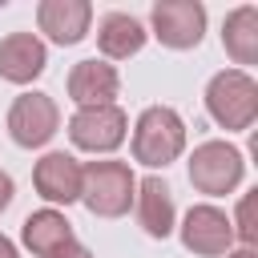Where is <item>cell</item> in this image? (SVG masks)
I'll return each mask as SVG.
<instances>
[{
  "instance_id": "1",
  "label": "cell",
  "mask_w": 258,
  "mask_h": 258,
  "mask_svg": "<svg viewBox=\"0 0 258 258\" xmlns=\"http://www.w3.org/2000/svg\"><path fill=\"white\" fill-rule=\"evenodd\" d=\"M133 161L145 169H165L185 153V121L169 105H149L133 121Z\"/></svg>"
},
{
  "instance_id": "2",
  "label": "cell",
  "mask_w": 258,
  "mask_h": 258,
  "mask_svg": "<svg viewBox=\"0 0 258 258\" xmlns=\"http://www.w3.org/2000/svg\"><path fill=\"white\" fill-rule=\"evenodd\" d=\"M133 194H137V177L129 161L105 157L81 165V206L93 218H125L133 210Z\"/></svg>"
},
{
  "instance_id": "3",
  "label": "cell",
  "mask_w": 258,
  "mask_h": 258,
  "mask_svg": "<svg viewBox=\"0 0 258 258\" xmlns=\"http://www.w3.org/2000/svg\"><path fill=\"white\" fill-rule=\"evenodd\" d=\"M206 113L226 133H242L258 121V81L246 69H222L206 85Z\"/></svg>"
},
{
  "instance_id": "4",
  "label": "cell",
  "mask_w": 258,
  "mask_h": 258,
  "mask_svg": "<svg viewBox=\"0 0 258 258\" xmlns=\"http://www.w3.org/2000/svg\"><path fill=\"white\" fill-rule=\"evenodd\" d=\"M246 177V157L238 145L230 141H202L194 153H189V185L206 198H226L242 185Z\"/></svg>"
},
{
  "instance_id": "5",
  "label": "cell",
  "mask_w": 258,
  "mask_h": 258,
  "mask_svg": "<svg viewBox=\"0 0 258 258\" xmlns=\"http://www.w3.org/2000/svg\"><path fill=\"white\" fill-rule=\"evenodd\" d=\"M4 125H8L12 145H20V149H44L56 137V129H60V105L48 93L28 89V93H20L8 105V121Z\"/></svg>"
},
{
  "instance_id": "6",
  "label": "cell",
  "mask_w": 258,
  "mask_h": 258,
  "mask_svg": "<svg viewBox=\"0 0 258 258\" xmlns=\"http://www.w3.org/2000/svg\"><path fill=\"white\" fill-rule=\"evenodd\" d=\"M125 137H129V117L121 105H85L69 117V141L93 157L121 149Z\"/></svg>"
},
{
  "instance_id": "7",
  "label": "cell",
  "mask_w": 258,
  "mask_h": 258,
  "mask_svg": "<svg viewBox=\"0 0 258 258\" xmlns=\"http://www.w3.org/2000/svg\"><path fill=\"white\" fill-rule=\"evenodd\" d=\"M149 36H157L165 48L185 52L198 48L206 36V4L202 0H157L149 8Z\"/></svg>"
},
{
  "instance_id": "8",
  "label": "cell",
  "mask_w": 258,
  "mask_h": 258,
  "mask_svg": "<svg viewBox=\"0 0 258 258\" xmlns=\"http://www.w3.org/2000/svg\"><path fill=\"white\" fill-rule=\"evenodd\" d=\"M177 238L189 254L198 258H222L234 250V226H230V214L214 202H198L185 210V218L177 222Z\"/></svg>"
},
{
  "instance_id": "9",
  "label": "cell",
  "mask_w": 258,
  "mask_h": 258,
  "mask_svg": "<svg viewBox=\"0 0 258 258\" xmlns=\"http://www.w3.org/2000/svg\"><path fill=\"white\" fill-rule=\"evenodd\" d=\"M32 185L52 210L73 206V202H81V161L73 153H64V149H48L32 165Z\"/></svg>"
},
{
  "instance_id": "10",
  "label": "cell",
  "mask_w": 258,
  "mask_h": 258,
  "mask_svg": "<svg viewBox=\"0 0 258 258\" xmlns=\"http://www.w3.org/2000/svg\"><path fill=\"white\" fill-rule=\"evenodd\" d=\"M64 89H69V101L77 109H85V105H117L121 73H117V64H109L101 56H89V60H77L69 69Z\"/></svg>"
},
{
  "instance_id": "11",
  "label": "cell",
  "mask_w": 258,
  "mask_h": 258,
  "mask_svg": "<svg viewBox=\"0 0 258 258\" xmlns=\"http://www.w3.org/2000/svg\"><path fill=\"white\" fill-rule=\"evenodd\" d=\"M36 28L60 48L81 44L93 28V4L89 0H40L36 4Z\"/></svg>"
},
{
  "instance_id": "12",
  "label": "cell",
  "mask_w": 258,
  "mask_h": 258,
  "mask_svg": "<svg viewBox=\"0 0 258 258\" xmlns=\"http://www.w3.org/2000/svg\"><path fill=\"white\" fill-rule=\"evenodd\" d=\"M133 214H137V226L149 234V238H169L177 230V206H173V189L149 173L137 181V194H133Z\"/></svg>"
},
{
  "instance_id": "13",
  "label": "cell",
  "mask_w": 258,
  "mask_h": 258,
  "mask_svg": "<svg viewBox=\"0 0 258 258\" xmlns=\"http://www.w3.org/2000/svg\"><path fill=\"white\" fill-rule=\"evenodd\" d=\"M48 69V44L36 32H8L0 40V77L8 85H32Z\"/></svg>"
},
{
  "instance_id": "14",
  "label": "cell",
  "mask_w": 258,
  "mask_h": 258,
  "mask_svg": "<svg viewBox=\"0 0 258 258\" xmlns=\"http://www.w3.org/2000/svg\"><path fill=\"white\" fill-rule=\"evenodd\" d=\"M20 242H24V250H32L36 258H56L64 246L77 242V234H73V222H69L60 210L44 206V210H36V214L24 218Z\"/></svg>"
},
{
  "instance_id": "15",
  "label": "cell",
  "mask_w": 258,
  "mask_h": 258,
  "mask_svg": "<svg viewBox=\"0 0 258 258\" xmlns=\"http://www.w3.org/2000/svg\"><path fill=\"white\" fill-rule=\"evenodd\" d=\"M149 32L137 16L129 12H105L97 20V48H101V60H129L145 48Z\"/></svg>"
},
{
  "instance_id": "16",
  "label": "cell",
  "mask_w": 258,
  "mask_h": 258,
  "mask_svg": "<svg viewBox=\"0 0 258 258\" xmlns=\"http://www.w3.org/2000/svg\"><path fill=\"white\" fill-rule=\"evenodd\" d=\"M222 48H226V56L238 69L258 64V8L254 4H238L234 12H226V20H222Z\"/></svg>"
},
{
  "instance_id": "17",
  "label": "cell",
  "mask_w": 258,
  "mask_h": 258,
  "mask_svg": "<svg viewBox=\"0 0 258 258\" xmlns=\"http://www.w3.org/2000/svg\"><path fill=\"white\" fill-rule=\"evenodd\" d=\"M254 194H258V189L242 194V198H238V214L230 218V226H234V242H242L246 250H254V242H258V226H254Z\"/></svg>"
},
{
  "instance_id": "18",
  "label": "cell",
  "mask_w": 258,
  "mask_h": 258,
  "mask_svg": "<svg viewBox=\"0 0 258 258\" xmlns=\"http://www.w3.org/2000/svg\"><path fill=\"white\" fill-rule=\"evenodd\" d=\"M12 198H16V181H12L8 169H0V214L12 206Z\"/></svg>"
},
{
  "instance_id": "19",
  "label": "cell",
  "mask_w": 258,
  "mask_h": 258,
  "mask_svg": "<svg viewBox=\"0 0 258 258\" xmlns=\"http://www.w3.org/2000/svg\"><path fill=\"white\" fill-rule=\"evenodd\" d=\"M56 258H93V250H89V246H81V242H73V246H64Z\"/></svg>"
},
{
  "instance_id": "20",
  "label": "cell",
  "mask_w": 258,
  "mask_h": 258,
  "mask_svg": "<svg viewBox=\"0 0 258 258\" xmlns=\"http://www.w3.org/2000/svg\"><path fill=\"white\" fill-rule=\"evenodd\" d=\"M0 258H20V250H16V242L8 234H0Z\"/></svg>"
},
{
  "instance_id": "21",
  "label": "cell",
  "mask_w": 258,
  "mask_h": 258,
  "mask_svg": "<svg viewBox=\"0 0 258 258\" xmlns=\"http://www.w3.org/2000/svg\"><path fill=\"white\" fill-rule=\"evenodd\" d=\"M222 258H258V250H246V246H234L230 254H222Z\"/></svg>"
}]
</instances>
